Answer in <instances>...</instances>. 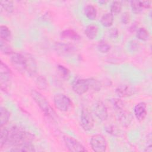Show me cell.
I'll return each instance as SVG.
<instances>
[{"label":"cell","instance_id":"obj_1","mask_svg":"<svg viewBox=\"0 0 152 152\" xmlns=\"http://www.w3.org/2000/svg\"><path fill=\"white\" fill-rule=\"evenodd\" d=\"M8 131V139L7 144L12 147L24 143L32 142L34 139V135L33 134L17 125L11 126Z\"/></svg>","mask_w":152,"mask_h":152},{"label":"cell","instance_id":"obj_2","mask_svg":"<svg viewBox=\"0 0 152 152\" xmlns=\"http://www.w3.org/2000/svg\"><path fill=\"white\" fill-rule=\"evenodd\" d=\"M30 95L45 115L52 119H55L56 117L55 111L43 95L36 90H31Z\"/></svg>","mask_w":152,"mask_h":152},{"label":"cell","instance_id":"obj_3","mask_svg":"<svg viewBox=\"0 0 152 152\" xmlns=\"http://www.w3.org/2000/svg\"><path fill=\"white\" fill-rule=\"evenodd\" d=\"M12 72L8 66L2 61L0 62V86L4 93H8L10 88Z\"/></svg>","mask_w":152,"mask_h":152},{"label":"cell","instance_id":"obj_4","mask_svg":"<svg viewBox=\"0 0 152 152\" xmlns=\"http://www.w3.org/2000/svg\"><path fill=\"white\" fill-rule=\"evenodd\" d=\"M53 103L55 107L61 112L68 111L73 105L71 99L62 93H58L54 96Z\"/></svg>","mask_w":152,"mask_h":152},{"label":"cell","instance_id":"obj_5","mask_svg":"<svg viewBox=\"0 0 152 152\" xmlns=\"http://www.w3.org/2000/svg\"><path fill=\"white\" fill-rule=\"evenodd\" d=\"M10 61L12 66L18 72L23 74L26 71V59L24 55L14 52L11 55Z\"/></svg>","mask_w":152,"mask_h":152},{"label":"cell","instance_id":"obj_6","mask_svg":"<svg viewBox=\"0 0 152 152\" xmlns=\"http://www.w3.org/2000/svg\"><path fill=\"white\" fill-rule=\"evenodd\" d=\"M90 145L94 151L104 152L107 149V143L103 135L95 134L91 137Z\"/></svg>","mask_w":152,"mask_h":152},{"label":"cell","instance_id":"obj_7","mask_svg":"<svg viewBox=\"0 0 152 152\" xmlns=\"http://www.w3.org/2000/svg\"><path fill=\"white\" fill-rule=\"evenodd\" d=\"M80 125L85 131H90L94 125V120L91 113L86 108H83L80 115Z\"/></svg>","mask_w":152,"mask_h":152},{"label":"cell","instance_id":"obj_8","mask_svg":"<svg viewBox=\"0 0 152 152\" xmlns=\"http://www.w3.org/2000/svg\"><path fill=\"white\" fill-rule=\"evenodd\" d=\"M63 140L66 147L69 151L76 152L87 151L84 146L72 137L65 134L63 135Z\"/></svg>","mask_w":152,"mask_h":152},{"label":"cell","instance_id":"obj_9","mask_svg":"<svg viewBox=\"0 0 152 152\" xmlns=\"http://www.w3.org/2000/svg\"><path fill=\"white\" fill-rule=\"evenodd\" d=\"M54 49L59 55L62 56L72 55L77 50V48L74 45L64 42L55 43L54 45Z\"/></svg>","mask_w":152,"mask_h":152},{"label":"cell","instance_id":"obj_10","mask_svg":"<svg viewBox=\"0 0 152 152\" xmlns=\"http://www.w3.org/2000/svg\"><path fill=\"white\" fill-rule=\"evenodd\" d=\"M90 88L88 78H78L74 80L72 83V90L79 95L86 93Z\"/></svg>","mask_w":152,"mask_h":152},{"label":"cell","instance_id":"obj_11","mask_svg":"<svg viewBox=\"0 0 152 152\" xmlns=\"http://www.w3.org/2000/svg\"><path fill=\"white\" fill-rule=\"evenodd\" d=\"M93 112L96 117L102 121H104L108 117L107 109L102 101L96 102L93 105Z\"/></svg>","mask_w":152,"mask_h":152},{"label":"cell","instance_id":"obj_12","mask_svg":"<svg viewBox=\"0 0 152 152\" xmlns=\"http://www.w3.org/2000/svg\"><path fill=\"white\" fill-rule=\"evenodd\" d=\"M118 121L123 126H128L131 123L132 116L129 111L125 109L124 107L121 108L116 111Z\"/></svg>","mask_w":152,"mask_h":152},{"label":"cell","instance_id":"obj_13","mask_svg":"<svg viewBox=\"0 0 152 152\" xmlns=\"http://www.w3.org/2000/svg\"><path fill=\"white\" fill-rule=\"evenodd\" d=\"M26 59V71L30 77H34L37 74V65L34 56L30 53L24 55Z\"/></svg>","mask_w":152,"mask_h":152},{"label":"cell","instance_id":"obj_14","mask_svg":"<svg viewBox=\"0 0 152 152\" xmlns=\"http://www.w3.org/2000/svg\"><path fill=\"white\" fill-rule=\"evenodd\" d=\"M136 89L134 86L128 84L119 86L115 90V93L119 97H127L135 93Z\"/></svg>","mask_w":152,"mask_h":152},{"label":"cell","instance_id":"obj_15","mask_svg":"<svg viewBox=\"0 0 152 152\" xmlns=\"http://www.w3.org/2000/svg\"><path fill=\"white\" fill-rule=\"evenodd\" d=\"M134 113L138 121H143L147 114L146 104L142 102L137 103L134 107Z\"/></svg>","mask_w":152,"mask_h":152},{"label":"cell","instance_id":"obj_16","mask_svg":"<svg viewBox=\"0 0 152 152\" xmlns=\"http://www.w3.org/2000/svg\"><path fill=\"white\" fill-rule=\"evenodd\" d=\"M60 36L64 39H69L72 40H79L81 39L80 34L71 29H66L62 31L60 34Z\"/></svg>","mask_w":152,"mask_h":152},{"label":"cell","instance_id":"obj_17","mask_svg":"<svg viewBox=\"0 0 152 152\" xmlns=\"http://www.w3.org/2000/svg\"><path fill=\"white\" fill-rule=\"evenodd\" d=\"M99 33V27L96 24H90L85 29L84 33L87 37L90 40L94 39Z\"/></svg>","mask_w":152,"mask_h":152},{"label":"cell","instance_id":"obj_18","mask_svg":"<svg viewBox=\"0 0 152 152\" xmlns=\"http://www.w3.org/2000/svg\"><path fill=\"white\" fill-rule=\"evenodd\" d=\"M10 151H14V152H20V151H26V152H31V151H35V148L34 145L32 142H28V143H24L23 144H21L20 145L12 147L10 150Z\"/></svg>","mask_w":152,"mask_h":152},{"label":"cell","instance_id":"obj_19","mask_svg":"<svg viewBox=\"0 0 152 152\" xmlns=\"http://www.w3.org/2000/svg\"><path fill=\"white\" fill-rule=\"evenodd\" d=\"M84 12L86 17L90 20H94L97 17L96 8L92 5L88 4L85 6Z\"/></svg>","mask_w":152,"mask_h":152},{"label":"cell","instance_id":"obj_20","mask_svg":"<svg viewBox=\"0 0 152 152\" xmlns=\"http://www.w3.org/2000/svg\"><path fill=\"white\" fill-rule=\"evenodd\" d=\"M10 112L5 107L1 106L0 107V126L3 127L6 125L10 119Z\"/></svg>","mask_w":152,"mask_h":152},{"label":"cell","instance_id":"obj_21","mask_svg":"<svg viewBox=\"0 0 152 152\" xmlns=\"http://www.w3.org/2000/svg\"><path fill=\"white\" fill-rule=\"evenodd\" d=\"M113 23V15L110 12L104 14L100 18V23L104 27H110Z\"/></svg>","mask_w":152,"mask_h":152},{"label":"cell","instance_id":"obj_22","mask_svg":"<svg viewBox=\"0 0 152 152\" xmlns=\"http://www.w3.org/2000/svg\"><path fill=\"white\" fill-rule=\"evenodd\" d=\"M132 11L135 14H140L145 9L142 1H132L130 2Z\"/></svg>","mask_w":152,"mask_h":152},{"label":"cell","instance_id":"obj_23","mask_svg":"<svg viewBox=\"0 0 152 152\" xmlns=\"http://www.w3.org/2000/svg\"><path fill=\"white\" fill-rule=\"evenodd\" d=\"M0 37L1 39L5 42L10 41L11 39V32L9 28L4 25L0 27Z\"/></svg>","mask_w":152,"mask_h":152},{"label":"cell","instance_id":"obj_24","mask_svg":"<svg viewBox=\"0 0 152 152\" xmlns=\"http://www.w3.org/2000/svg\"><path fill=\"white\" fill-rule=\"evenodd\" d=\"M8 129L5 127H1L0 133V149L1 150L7 144L8 139Z\"/></svg>","mask_w":152,"mask_h":152},{"label":"cell","instance_id":"obj_25","mask_svg":"<svg viewBox=\"0 0 152 152\" xmlns=\"http://www.w3.org/2000/svg\"><path fill=\"white\" fill-rule=\"evenodd\" d=\"M136 36L139 40L146 41L149 39L150 34L147 29H145L144 27H141L137 30Z\"/></svg>","mask_w":152,"mask_h":152},{"label":"cell","instance_id":"obj_26","mask_svg":"<svg viewBox=\"0 0 152 152\" xmlns=\"http://www.w3.org/2000/svg\"><path fill=\"white\" fill-rule=\"evenodd\" d=\"M1 7L8 14L12 13L14 10L13 2L11 1H1Z\"/></svg>","mask_w":152,"mask_h":152},{"label":"cell","instance_id":"obj_27","mask_svg":"<svg viewBox=\"0 0 152 152\" xmlns=\"http://www.w3.org/2000/svg\"><path fill=\"white\" fill-rule=\"evenodd\" d=\"M37 87L40 90H46L48 87V83L46 78L43 75H39L36 80Z\"/></svg>","mask_w":152,"mask_h":152},{"label":"cell","instance_id":"obj_28","mask_svg":"<svg viewBox=\"0 0 152 152\" xmlns=\"http://www.w3.org/2000/svg\"><path fill=\"white\" fill-rule=\"evenodd\" d=\"M97 48L100 53H106L110 51L111 46L106 41L102 40L99 42L97 46Z\"/></svg>","mask_w":152,"mask_h":152},{"label":"cell","instance_id":"obj_29","mask_svg":"<svg viewBox=\"0 0 152 152\" xmlns=\"http://www.w3.org/2000/svg\"><path fill=\"white\" fill-rule=\"evenodd\" d=\"M57 71L59 75L65 80H68L70 77V71L69 70L66 68L65 66L62 65H58L57 66Z\"/></svg>","mask_w":152,"mask_h":152},{"label":"cell","instance_id":"obj_30","mask_svg":"<svg viewBox=\"0 0 152 152\" xmlns=\"http://www.w3.org/2000/svg\"><path fill=\"white\" fill-rule=\"evenodd\" d=\"M0 42V50L2 53L4 55H11L14 53L11 47L7 43V42L1 39Z\"/></svg>","mask_w":152,"mask_h":152},{"label":"cell","instance_id":"obj_31","mask_svg":"<svg viewBox=\"0 0 152 152\" xmlns=\"http://www.w3.org/2000/svg\"><path fill=\"white\" fill-rule=\"evenodd\" d=\"M110 13L113 15H116L121 12L122 10V4L121 2L113 1L112 2L110 7Z\"/></svg>","mask_w":152,"mask_h":152},{"label":"cell","instance_id":"obj_32","mask_svg":"<svg viewBox=\"0 0 152 152\" xmlns=\"http://www.w3.org/2000/svg\"><path fill=\"white\" fill-rule=\"evenodd\" d=\"M88 80L90 88H91L94 91H99L101 89L102 85L98 80L93 78H88Z\"/></svg>","mask_w":152,"mask_h":152},{"label":"cell","instance_id":"obj_33","mask_svg":"<svg viewBox=\"0 0 152 152\" xmlns=\"http://www.w3.org/2000/svg\"><path fill=\"white\" fill-rule=\"evenodd\" d=\"M130 21V15L129 12H125L122 14L121 16V21L123 24H128Z\"/></svg>","mask_w":152,"mask_h":152},{"label":"cell","instance_id":"obj_34","mask_svg":"<svg viewBox=\"0 0 152 152\" xmlns=\"http://www.w3.org/2000/svg\"><path fill=\"white\" fill-rule=\"evenodd\" d=\"M109 36L112 39H116L118 37V30L116 28H112L109 31Z\"/></svg>","mask_w":152,"mask_h":152},{"label":"cell","instance_id":"obj_35","mask_svg":"<svg viewBox=\"0 0 152 152\" xmlns=\"http://www.w3.org/2000/svg\"><path fill=\"white\" fill-rule=\"evenodd\" d=\"M129 48L132 50H136L139 48V43H138V42L134 40H132L129 42Z\"/></svg>","mask_w":152,"mask_h":152},{"label":"cell","instance_id":"obj_36","mask_svg":"<svg viewBox=\"0 0 152 152\" xmlns=\"http://www.w3.org/2000/svg\"><path fill=\"white\" fill-rule=\"evenodd\" d=\"M137 24H136V23H132V24L129 27V30L132 32V31H134L135 30H137Z\"/></svg>","mask_w":152,"mask_h":152},{"label":"cell","instance_id":"obj_37","mask_svg":"<svg viewBox=\"0 0 152 152\" xmlns=\"http://www.w3.org/2000/svg\"><path fill=\"white\" fill-rule=\"evenodd\" d=\"M99 3H102V4H105L106 1H99Z\"/></svg>","mask_w":152,"mask_h":152}]
</instances>
